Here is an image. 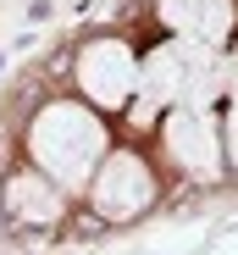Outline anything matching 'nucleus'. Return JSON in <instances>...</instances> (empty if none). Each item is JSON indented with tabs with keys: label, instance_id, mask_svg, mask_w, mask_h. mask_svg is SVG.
Instances as JSON below:
<instances>
[{
	"label": "nucleus",
	"instance_id": "1",
	"mask_svg": "<svg viewBox=\"0 0 238 255\" xmlns=\"http://www.w3.org/2000/svg\"><path fill=\"white\" fill-rule=\"evenodd\" d=\"M111 133L105 117L89 100H50L28 122V155L45 178H56L61 189H89L94 166L105 161Z\"/></svg>",
	"mask_w": 238,
	"mask_h": 255
},
{
	"label": "nucleus",
	"instance_id": "2",
	"mask_svg": "<svg viewBox=\"0 0 238 255\" xmlns=\"http://www.w3.org/2000/svg\"><path fill=\"white\" fill-rule=\"evenodd\" d=\"M227 89V67L222 50L194 45V39H161L144 61H139V95L155 111H177V106H211Z\"/></svg>",
	"mask_w": 238,
	"mask_h": 255
},
{
	"label": "nucleus",
	"instance_id": "3",
	"mask_svg": "<svg viewBox=\"0 0 238 255\" xmlns=\"http://www.w3.org/2000/svg\"><path fill=\"white\" fill-rule=\"evenodd\" d=\"M78 89L94 111H122L139 100V56L122 39H89L78 50Z\"/></svg>",
	"mask_w": 238,
	"mask_h": 255
},
{
	"label": "nucleus",
	"instance_id": "4",
	"mask_svg": "<svg viewBox=\"0 0 238 255\" xmlns=\"http://www.w3.org/2000/svg\"><path fill=\"white\" fill-rule=\"evenodd\" d=\"M155 200V172L150 161L133 150H105V161L94 166L89 178V205L100 211L105 222H133L139 211H150Z\"/></svg>",
	"mask_w": 238,
	"mask_h": 255
},
{
	"label": "nucleus",
	"instance_id": "5",
	"mask_svg": "<svg viewBox=\"0 0 238 255\" xmlns=\"http://www.w3.org/2000/svg\"><path fill=\"white\" fill-rule=\"evenodd\" d=\"M161 139H166V155L183 166V172L205 178V183L222 178L227 150H222V122H216L211 106H177V111H166Z\"/></svg>",
	"mask_w": 238,
	"mask_h": 255
},
{
	"label": "nucleus",
	"instance_id": "6",
	"mask_svg": "<svg viewBox=\"0 0 238 255\" xmlns=\"http://www.w3.org/2000/svg\"><path fill=\"white\" fill-rule=\"evenodd\" d=\"M161 22L177 33V39H194V45H211L222 50L233 39V0H161Z\"/></svg>",
	"mask_w": 238,
	"mask_h": 255
},
{
	"label": "nucleus",
	"instance_id": "7",
	"mask_svg": "<svg viewBox=\"0 0 238 255\" xmlns=\"http://www.w3.org/2000/svg\"><path fill=\"white\" fill-rule=\"evenodd\" d=\"M6 211L17 222H33V228H50L67 217V189L45 172H11L6 178Z\"/></svg>",
	"mask_w": 238,
	"mask_h": 255
},
{
	"label": "nucleus",
	"instance_id": "8",
	"mask_svg": "<svg viewBox=\"0 0 238 255\" xmlns=\"http://www.w3.org/2000/svg\"><path fill=\"white\" fill-rule=\"evenodd\" d=\"M222 150H227V166L238 172V83L227 95V122H222Z\"/></svg>",
	"mask_w": 238,
	"mask_h": 255
}]
</instances>
